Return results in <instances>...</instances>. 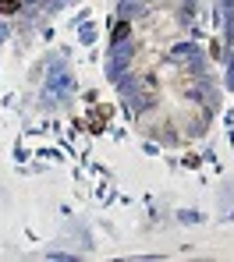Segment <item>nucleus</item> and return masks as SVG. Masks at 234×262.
Here are the masks:
<instances>
[{"label":"nucleus","instance_id":"obj_1","mask_svg":"<svg viewBox=\"0 0 234 262\" xmlns=\"http://www.w3.org/2000/svg\"><path fill=\"white\" fill-rule=\"evenodd\" d=\"M18 11V0H0V14H14Z\"/></svg>","mask_w":234,"mask_h":262},{"label":"nucleus","instance_id":"obj_2","mask_svg":"<svg viewBox=\"0 0 234 262\" xmlns=\"http://www.w3.org/2000/svg\"><path fill=\"white\" fill-rule=\"evenodd\" d=\"M128 32H132V25H128V21H121V25H117V29H114V39H124V36H128Z\"/></svg>","mask_w":234,"mask_h":262}]
</instances>
